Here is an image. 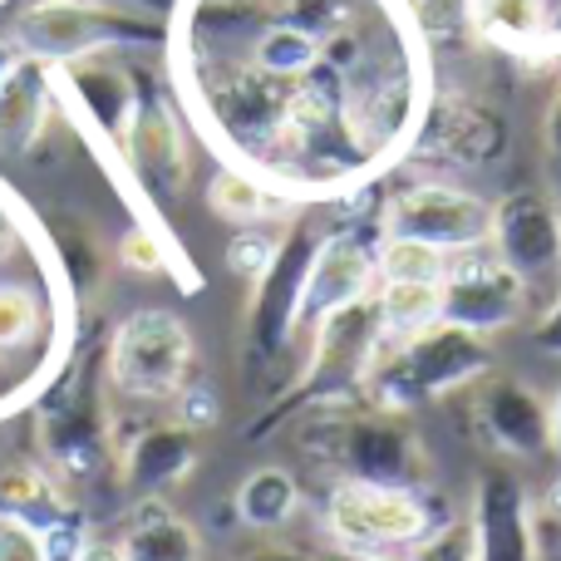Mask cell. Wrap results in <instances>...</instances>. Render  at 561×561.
<instances>
[{"instance_id": "obj_1", "label": "cell", "mask_w": 561, "mask_h": 561, "mask_svg": "<svg viewBox=\"0 0 561 561\" xmlns=\"http://www.w3.org/2000/svg\"><path fill=\"white\" fill-rule=\"evenodd\" d=\"M488 375V335L458 325V320H428L409 335H385L375 350L359 399L385 414H409L428 399H444L454 389Z\"/></svg>"}, {"instance_id": "obj_2", "label": "cell", "mask_w": 561, "mask_h": 561, "mask_svg": "<svg viewBox=\"0 0 561 561\" xmlns=\"http://www.w3.org/2000/svg\"><path fill=\"white\" fill-rule=\"evenodd\" d=\"M300 448L316 468L359 483H394V488H424L428 483V454L419 434L404 424V414H385L375 404H320V414L300 428Z\"/></svg>"}, {"instance_id": "obj_3", "label": "cell", "mask_w": 561, "mask_h": 561, "mask_svg": "<svg viewBox=\"0 0 561 561\" xmlns=\"http://www.w3.org/2000/svg\"><path fill=\"white\" fill-rule=\"evenodd\" d=\"M35 438L39 463L59 483H94L104 473H118V458H124L108 399L79 365L65 369L59 385L35 404Z\"/></svg>"}, {"instance_id": "obj_4", "label": "cell", "mask_w": 561, "mask_h": 561, "mask_svg": "<svg viewBox=\"0 0 561 561\" xmlns=\"http://www.w3.org/2000/svg\"><path fill=\"white\" fill-rule=\"evenodd\" d=\"M325 533L345 557H404L434 533L419 488L340 478L325 497Z\"/></svg>"}, {"instance_id": "obj_5", "label": "cell", "mask_w": 561, "mask_h": 561, "mask_svg": "<svg viewBox=\"0 0 561 561\" xmlns=\"http://www.w3.org/2000/svg\"><path fill=\"white\" fill-rule=\"evenodd\" d=\"M158 39H163V20L134 15L124 5H99V0H35L15 20V45L49 65L108 55L124 45H158Z\"/></svg>"}, {"instance_id": "obj_6", "label": "cell", "mask_w": 561, "mask_h": 561, "mask_svg": "<svg viewBox=\"0 0 561 561\" xmlns=\"http://www.w3.org/2000/svg\"><path fill=\"white\" fill-rule=\"evenodd\" d=\"M193 355L197 345L183 316H173L163 306H144L118 320L114 340H108V379L128 399L168 404L193 379Z\"/></svg>"}, {"instance_id": "obj_7", "label": "cell", "mask_w": 561, "mask_h": 561, "mask_svg": "<svg viewBox=\"0 0 561 561\" xmlns=\"http://www.w3.org/2000/svg\"><path fill=\"white\" fill-rule=\"evenodd\" d=\"M320 227L310 213H296L290 227L276 237V262L272 272L252 286L247 300V350L252 359L280 355L290 345V330H300V300H306V280H310V262L320 252Z\"/></svg>"}, {"instance_id": "obj_8", "label": "cell", "mask_w": 561, "mask_h": 561, "mask_svg": "<svg viewBox=\"0 0 561 561\" xmlns=\"http://www.w3.org/2000/svg\"><path fill=\"white\" fill-rule=\"evenodd\" d=\"M503 266L527 286V300L552 306L561 290V207L542 187H517L493 203V237H488Z\"/></svg>"}, {"instance_id": "obj_9", "label": "cell", "mask_w": 561, "mask_h": 561, "mask_svg": "<svg viewBox=\"0 0 561 561\" xmlns=\"http://www.w3.org/2000/svg\"><path fill=\"white\" fill-rule=\"evenodd\" d=\"M379 232L385 237H409V242L438 247L444 256L488 247L493 237V203L478 193H463L454 183H414L394 193L379 213Z\"/></svg>"}, {"instance_id": "obj_10", "label": "cell", "mask_w": 561, "mask_h": 561, "mask_svg": "<svg viewBox=\"0 0 561 561\" xmlns=\"http://www.w3.org/2000/svg\"><path fill=\"white\" fill-rule=\"evenodd\" d=\"M379 340H385V320H379L375 296H365V300H355V306L325 316L316 325V350H310V365H306V389L320 399V404H345V394H359V385H365Z\"/></svg>"}, {"instance_id": "obj_11", "label": "cell", "mask_w": 561, "mask_h": 561, "mask_svg": "<svg viewBox=\"0 0 561 561\" xmlns=\"http://www.w3.org/2000/svg\"><path fill=\"white\" fill-rule=\"evenodd\" d=\"M527 310H533L527 286L507 272L493 247H473V252L448 256L444 320H458V325L478 330V335H497V330H513Z\"/></svg>"}, {"instance_id": "obj_12", "label": "cell", "mask_w": 561, "mask_h": 561, "mask_svg": "<svg viewBox=\"0 0 561 561\" xmlns=\"http://www.w3.org/2000/svg\"><path fill=\"white\" fill-rule=\"evenodd\" d=\"M468 527H473L478 561H542V533H537L533 497L517 468L488 463L478 473Z\"/></svg>"}, {"instance_id": "obj_13", "label": "cell", "mask_w": 561, "mask_h": 561, "mask_svg": "<svg viewBox=\"0 0 561 561\" xmlns=\"http://www.w3.org/2000/svg\"><path fill=\"white\" fill-rule=\"evenodd\" d=\"M473 424L483 444L503 458L552 454V404L523 379L488 375L473 389Z\"/></svg>"}, {"instance_id": "obj_14", "label": "cell", "mask_w": 561, "mask_h": 561, "mask_svg": "<svg viewBox=\"0 0 561 561\" xmlns=\"http://www.w3.org/2000/svg\"><path fill=\"white\" fill-rule=\"evenodd\" d=\"M59 84H65L69 99L89 114L99 138L124 158L128 134H134V124H138V108H144V99H138V89H134V75L104 55H84V59H65V65H59Z\"/></svg>"}, {"instance_id": "obj_15", "label": "cell", "mask_w": 561, "mask_h": 561, "mask_svg": "<svg viewBox=\"0 0 561 561\" xmlns=\"http://www.w3.org/2000/svg\"><path fill=\"white\" fill-rule=\"evenodd\" d=\"M128 173L144 183V193L153 203H173V197L187 193L193 183V153H187V138L178 128L173 108L168 104H144L138 108V124L128 134L124 148Z\"/></svg>"}, {"instance_id": "obj_16", "label": "cell", "mask_w": 561, "mask_h": 561, "mask_svg": "<svg viewBox=\"0 0 561 561\" xmlns=\"http://www.w3.org/2000/svg\"><path fill=\"white\" fill-rule=\"evenodd\" d=\"M419 148L428 158H444V163H458V168H483L507 153V124L488 104H478V99L448 94L428 108Z\"/></svg>"}, {"instance_id": "obj_17", "label": "cell", "mask_w": 561, "mask_h": 561, "mask_svg": "<svg viewBox=\"0 0 561 561\" xmlns=\"http://www.w3.org/2000/svg\"><path fill=\"white\" fill-rule=\"evenodd\" d=\"M375 296V262H369L365 242L355 232H325L320 237V252L310 262L306 280V300H300V325L316 330L325 316L355 306V300Z\"/></svg>"}, {"instance_id": "obj_18", "label": "cell", "mask_w": 561, "mask_h": 561, "mask_svg": "<svg viewBox=\"0 0 561 561\" xmlns=\"http://www.w3.org/2000/svg\"><path fill=\"white\" fill-rule=\"evenodd\" d=\"M197 458H203V448H197V434L187 424H148L138 438H128L124 444V458H118V483L138 497H163L168 488L187 483L197 468Z\"/></svg>"}, {"instance_id": "obj_19", "label": "cell", "mask_w": 561, "mask_h": 561, "mask_svg": "<svg viewBox=\"0 0 561 561\" xmlns=\"http://www.w3.org/2000/svg\"><path fill=\"white\" fill-rule=\"evenodd\" d=\"M55 108V65L35 55H15L0 75V153H30L45 138Z\"/></svg>"}, {"instance_id": "obj_20", "label": "cell", "mask_w": 561, "mask_h": 561, "mask_svg": "<svg viewBox=\"0 0 561 561\" xmlns=\"http://www.w3.org/2000/svg\"><path fill=\"white\" fill-rule=\"evenodd\" d=\"M118 557L124 561H203V537L178 507L163 497H138L134 513L118 537Z\"/></svg>"}, {"instance_id": "obj_21", "label": "cell", "mask_w": 561, "mask_h": 561, "mask_svg": "<svg viewBox=\"0 0 561 561\" xmlns=\"http://www.w3.org/2000/svg\"><path fill=\"white\" fill-rule=\"evenodd\" d=\"M65 513H75V507H69L65 488L45 463L15 458V463L0 468V517H20V523H30L39 533V527H49Z\"/></svg>"}, {"instance_id": "obj_22", "label": "cell", "mask_w": 561, "mask_h": 561, "mask_svg": "<svg viewBox=\"0 0 561 561\" xmlns=\"http://www.w3.org/2000/svg\"><path fill=\"white\" fill-rule=\"evenodd\" d=\"M468 30L513 55H533L547 39V0H468Z\"/></svg>"}, {"instance_id": "obj_23", "label": "cell", "mask_w": 561, "mask_h": 561, "mask_svg": "<svg viewBox=\"0 0 561 561\" xmlns=\"http://www.w3.org/2000/svg\"><path fill=\"white\" fill-rule=\"evenodd\" d=\"M300 507V483L286 468H256L242 488H237V523L252 533H280Z\"/></svg>"}, {"instance_id": "obj_24", "label": "cell", "mask_w": 561, "mask_h": 561, "mask_svg": "<svg viewBox=\"0 0 561 561\" xmlns=\"http://www.w3.org/2000/svg\"><path fill=\"white\" fill-rule=\"evenodd\" d=\"M207 207L232 227H262V222L286 217V203H280L262 178L242 173V168H222V173L207 183Z\"/></svg>"}, {"instance_id": "obj_25", "label": "cell", "mask_w": 561, "mask_h": 561, "mask_svg": "<svg viewBox=\"0 0 561 561\" xmlns=\"http://www.w3.org/2000/svg\"><path fill=\"white\" fill-rule=\"evenodd\" d=\"M49 242L59 252V272L79 290V296H99L104 286V247H99L94 227H84L79 217H55L49 222Z\"/></svg>"}, {"instance_id": "obj_26", "label": "cell", "mask_w": 561, "mask_h": 561, "mask_svg": "<svg viewBox=\"0 0 561 561\" xmlns=\"http://www.w3.org/2000/svg\"><path fill=\"white\" fill-rule=\"evenodd\" d=\"M375 306L385 320V335H409L444 316V280H385L375 290Z\"/></svg>"}, {"instance_id": "obj_27", "label": "cell", "mask_w": 561, "mask_h": 561, "mask_svg": "<svg viewBox=\"0 0 561 561\" xmlns=\"http://www.w3.org/2000/svg\"><path fill=\"white\" fill-rule=\"evenodd\" d=\"M375 272L379 280H444L448 256L438 247L409 242V237H385L375 256Z\"/></svg>"}, {"instance_id": "obj_28", "label": "cell", "mask_w": 561, "mask_h": 561, "mask_svg": "<svg viewBox=\"0 0 561 561\" xmlns=\"http://www.w3.org/2000/svg\"><path fill=\"white\" fill-rule=\"evenodd\" d=\"M39 320H45V306L30 286H0V359L20 355L39 340Z\"/></svg>"}, {"instance_id": "obj_29", "label": "cell", "mask_w": 561, "mask_h": 561, "mask_svg": "<svg viewBox=\"0 0 561 561\" xmlns=\"http://www.w3.org/2000/svg\"><path fill=\"white\" fill-rule=\"evenodd\" d=\"M272 262H276V237H266L262 227H242L232 237V247H227V272L242 276L247 286H256V280L272 272Z\"/></svg>"}, {"instance_id": "obj_30", "label": "cell", "mask_w": 561, "mask_h": 561, "mask_svg": "<svg viewBox=\"0 0 561 561\" xmlns=\"http://www.w3.org/2000/svg\"><path fill=\"white\" fill-rule=\"evenodd\" d=\"M409 561H478L473 557V527L468 523H444L409 552Z\"/></svg>"}, {"instance_id": "obj_31", "label": "cell", "mask_w": 561, "mask_h": 561, "mask_svg": "<svg viewBox=\"0 0 561 561\" xmlns=\"http://www.w3.org/2000/svg\"><path fill=\"white\" fill-rule=\"evenodd\" d=\"M39 542H45V557L49 561H79L84 557V527H79V517L75 513H65V517H55L49 527H39Z\"/></svg>"}, {"instance_id": "obj_32", "label": "cell", "mask_w": 561, "mask_h": 561, "mask_svg": "<svg viewBox=\"0 0 561 561\" xmlns=\"http://www.w3.org/2000/svg\"><path fill=\"white\" fill-rule=\"evenodd\" d=\"M118 262H124L128 272H148V276H153V272H163V266H168V256H163V242H158L148 227H134V232L118 242Z\"/></svg>"}, {"instance_id": "obj_33", "label": "cell", "mask_w": 561, "mask_h": 561, "mask_svg": "<svg viewBox=\"0 0 561 561\" xmlns=\"http://www.w3.org/2000/svg\"><path fill=\"white\" fill-rule=\"evenodd\" d=\"M0 561H49L45 557V542L30 523L20 517H0Z\"/></svg>"}, {"instance_id": "obj_34", "label": "cell", "mask_w": 561, "mask_h": 561, "mask_svg": "<svg viewBox=\"0 0 561 561\" xmlns=\"http://www.w3.org/2000/svg\"><path fill=\"white\" fill-rule=\"evenodd\" d=\"M183 409H178V424H187L197 434V428H213L217 424V394L213 389H183Z\"/></svg>"}, {"instance_id": "obj_35", "label": "cell", "mask_w": 561, "mask_h": 561, "mask_svg": "<svg viewBox=\"0 0 561 561\" xmlns=\"http://www.w3.org/2000/svg\"><path fill=\"white\" fill-rule=\"evenodd\" d=\"M542 134H547V163H552V178H557V187H561V84H557L552 104H547Z\"/></svg>"}, {"instance_id": "obj_36", "label": "cell", "mask_w": 561, "mask_h": 561, "mask_svg": "<svg viewBox=\"0 0 561 561\" xmlns=\"http://www.w3.org/2000/svg\"><path fill=\"white\" fill-rule=\"evenodd\" d=\"M533 335H537V345H542V350L561 355V290L552 296V306H547L542 316H537V330H533Z\"/></svg>"}, {"instance_id": "obj_37", "label": "cell", "mask_w": 561, "mask_h": 561, "mask_svg": "<svg viewBox=\"0 0 561 561\" xmlns=\"http://www.w3.org/2000/svg\"><path fill=\"white\" fill-rule=\"evenodd\" d=\"M537 523H542L547 533L557 537V547H561V473L547 483V497H542V513H537Z\"/></svg>"}, {"instance_id": "obj_38", "label": "cell", "mask_w": 561, "mask_h": 561, "mask_svg": "<svg viewBox=\"0 0 561 561\" xmlns=\"http://www.w3.org/2000/svg\"><path fill=\"white\" fill-rule=\"evenodd\" d=\"M15 247H20V222H15V213H10V203L0 197V262L15 256Z\"/></svg>"}, {"instance_id": "obj_39", "label": "cell", "mask_w": 561, "mask_h": 561, "mask_svg": "<svg viewBox=\"0 0 561 561\" xmlns=\"http://www.w3.org/2000/svg\"><path fill=\"white\" fill-rule=\"evenodd\" d=\"M15 399H25V379L15 369H5V359H0V409L15 404Z\"/></svg>"}, {"instance_id": "obj_40", "label": "cell", "mask_w": 561, "mask_h": 561, "mask_svg": "<svg viewBox=\"0 0 561 561\" xmlns=\"http://www.w3.org/2000/svg\"><path fill=\"white\" fill-rule=\"evenodd\" d=\"M124 10H134V15H148V20H163L168 10L178 5V0H118Z\"/></svg>"}, {"instance_id": "obj_41", "label": "cell", "mask_w": 561, "mask_h": 561, "mask_svg": "<svg viewBox=\"0 0 561 561\" xmlns=\"http://www.w3.org/2000/svg\"><path fill=\"white\" fill-rule=\"evenodd\" d=\"M242 561H310V557L290 552V547H256V552H247Z\"/></svg>"}, {"instance_id": "obj_42", "label": "cell", "mask_w": 561, "mask_h": 561, "mask_svg": "<svg viewBox=\"0 0 561 561\" xmlns=\"http://www.w3.org/2000/svg\"><path fill=\"white\" fill-rule=\"evenodd\" d=\"M79 561H124V557H118V542H89Z\"/></svg>"}, {"instance_id": "obj_43", "label": "cell", "mask_w": 561, "mask_h": 561, "mask_svg": "<svg viewBox=\"0 0 561 561\" xmlns=\"http://www.w3.org/2000/svg\"><path fill=\"white\" fill-rule=\"evenodd\" d=\"M547 404H552V454L561 458V389L547 399Z\"/></svg>"}, {"instance_id": "obj_44", "label": "cell", "mask_w": 561, "mask_h": 561, "mask_svg": "<svg viewBox=\"0 0 561 561\" xmlns=\"http://www.w3.org/2000/svg\"><path fill=\"white\" fill-rule=\"evenodd\" d=\"M10 65H15V45H10V39L5 35H0V75H5V69Z\"/></svg>"}, {"instance_id": "obj_45", "label": "cell", "mask_w": 561, "mask_h": 561, "mask_svg": "<svg viewBox=\"0 0 561 561\" xmlns=\"http://www.w3.org/2000/svg\"><path fill=\"white\" fill-rule=\"evenodd\" d=\"M350 561H399V557H350Z\"/></svg>"}]
</instances>
